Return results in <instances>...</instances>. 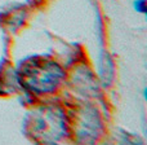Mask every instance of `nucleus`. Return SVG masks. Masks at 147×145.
Listing matches in <instances>:
<instances>
[{"mask_svg":"<svg viewBox=\"0 0 147 145\" xmlns=\"http://www.w3.org/2000/svg\"><path fill=\"white\" fill-rule=\"evenodd\" d=\"M23 83L39 93L51 92L57 88L65 74L58 64L53 61H35L22 71Z\"/></svg>","mask_w":147,"mask_h":145,"instance_id":"1","label":"nucleus"},{"mask_svg":"<svg viewBox=\"0 0 147 145\" xmlns=\"http://www.w3.org/2000/svg\"><path fill=\"white\" fill-rule=\"evenodd\" d=\"M134 8L137 12H141L143 14L147 13L146 9V0H134Z\"/></svg>","mask_w":147,"mask_h":145,"instance_id":"2","label":"nucleus"}]
</instances>
